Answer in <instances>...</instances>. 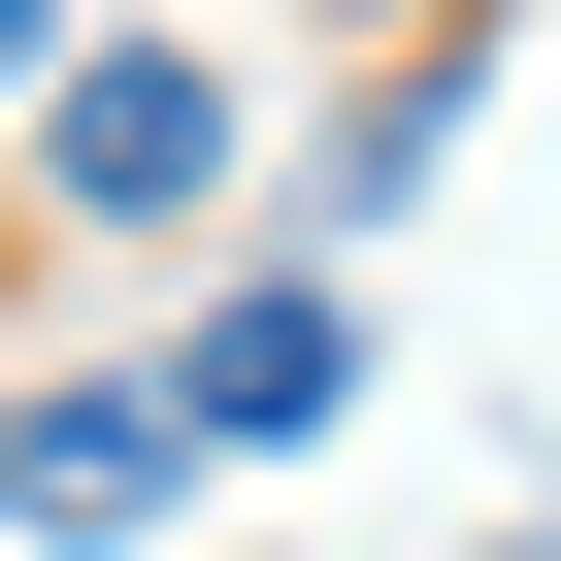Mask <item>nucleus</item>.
Returning a JSON list of instances; mask_svg holds the SVG:
<instances>
[{
  "label": "nucleus",
  "instance_id": "f257e3e1",
  "mask_svg": "<svg viewBox=\"0 0 561 561\" xmlns=\"http://www.w3.org/2000/svg\"><path fill=\"white\" fill-rule=\"evenodd\" d=\"M34 165H67L100 231H198V198H231V67H165V34H100V67H34Z\"/></svg>",
  "mask_w": 561,
  "mask_h": 561
},
{
  "label": "nucleus",
  "instance_id": "f03ea898",
  "mask_svg": "<svg viewBox=\"0 0 561 561\" xmlns=\"http://www.w3.org/2000/svg\"><path fill=\"white\" fill-rule=\"evenodd\" d=\"M165 430H198V462H331V430H364V298H331V264H298V298H231V331L165 364Z\"/></svg>",
  "mask_w": 561,
  "mask_h": 561
},
{
  "label": "nucleus",
  "instance_id": "7ed1b4c3",
  "mask_svg": "<svg viewBox=\"0 0 561 561\" xmlns=\"http://www.w3.org/2000/svg\"><path fill=\"white\" fill-rule=\"evenodd\" d=\"M165 495H198V430H165V364H133V397H34V430H0V528H67V561H133Z\"/></svg>",
  "mask_w": 561,
  "mask_h": 561
},
{
  "label": "nucleus",
  "instance_id": "20e7f679",
  "mask_svg": "<svg viewBox=\"0 0 561 561\" xmlns=\"http://www.w3.org/2000/svg\"><path fill=\"white\" fill-rule=\"evenodd\" d=\"M34 67H67V0H0V100H34Z\"/></svg>",
  "mask_w": 561,
  "mask_h": 561
},
{
  "label": "nucleus",
  "instance_id": "39448f33",
  "mask_svg": "<svg viewBox=\"0 0 561 561\" xmlns=\"http://www.w3.org/2000/svg\"><path fill=\"white\" fill-rule=\"evenodd\" d=\"M495 561H561V528H495Z\"/></svg>",
  "mask_w": 561,
  "mask_h": 561
}]
</instances>
